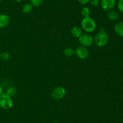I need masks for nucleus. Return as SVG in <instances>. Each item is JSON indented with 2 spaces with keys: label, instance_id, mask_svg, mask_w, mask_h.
<instances>
[{
  "label": "nucleus",
  "instance_id": "nucleus-1",
  "mask_svg": "<svg viewBox=\"0 0 123 123\" xmlns=\"http://www.w3.org/2000/svg\"><path fill=\"white\" fill-rule=\"evenodd\" d=\"M94 42L98 47H103L108 44L109 40V35L105 31H100L95 35Z\"/></svg>",
  "mask_w": 123,
  "mask_h": 123
},
{
  "label": "nucleus",
  "instance_id": "nucleus-2",
  "mask_svg": "<svg viewBox=\"0 0 123 123\" xmlns=\"http://www.w3.org/2000/svg\"><path fill=\"white\" fill-rule=\"evenodd\" d=\"M81 27L85 32H93L96 28V21L90 16L84 18L81 20Z\"/></svg>",
  "mask_w": 123,
  "mask_h": 123
},
{
  "label": "nucleus",
  "instance_id": "nucleus-3",
  "mask_svg": "<svg viewBox=\"0 0 123 123\" xmlns=\"http://www.w3.org/2000/svg\"><path fill=\"white\" fill-rule=\"evenodd\" d=\"M13 105V98L6 93H2L0 95V107L5 110H8Z\"/></svg>",
  "mask_w": 123,
  "mask_h": 123
},
{
  "label": "nucleus",
  "instance_id": "nucleus-4",
  "mask_svg": "<svg viewBox=\"0 0 123 123\" xmlns=\"http://www.w3.org/2000/svg\"><path fill=\"white\" fill-rule=\"evenodd\" d=\"M78 41H79V43H80V46L86 48V47L92 45L94 42V38L91 35L88 33L82 34L78 38Z\"/></svg>",
  "mask_w": 123,
  "mask_h": 123
},
{
  "label": "nucleus",
  "instance_id": "nucleus-5",
  "mask_svg": "<svg viewBox=\"0 0 123 123\" xmlns=\"http://www.w3.org/2000/svg\"><path fill=\"white\" fill-rule=\"evenodd\" d=\"M66 94V90L64 87L57 86L52 90L51 96L54 100H60L64 97Z\"/></svg>",
  "mask_w": 123,
  "mask_h": 123
},
{
  "label": "nucleus",
  "instance_id": "nucleus-6",
  "mask_svg": "<svg viewBox=\"0 0 123 123\" xmlns=\"http://www.w3.org/2000/svg\"><path fill=\"white\" fill-rule=\"evenodd\" d=\"M75 54L79 59L84 60L86 59L89 55L88 49L86 47L79 46L75 49Z\"/></svg>",
  "mask_w": 123,
  "mask_h": 123
},
{
  "label": "nucleus",
  "instance_id": "nucleus-7",
  "mask_svg": "<svg viewBox=\"0 0 123 123\" xmlns=\"http://www.w3.org/2000/svg\"><path fill=\"white\" fill-rule=\"evenodd\" d=\"M116 0H101L100 4L103 10L108 12L114 8Z\"/></svg>",
  "mask_w": 123,
  "mask_h": 123
},
{
  "label": "nucleus",
  "instance_id": "nucleus-8",
  "mask_svg": "<svg viewBox=\"0 0 123 123\" xmlns=\"http://www.w3.org/2000/svg\"><path fill=\"white\" fill-rule=\"evenodd\" d=\"M10 20V17L7 14H0V28H4L8 26Z\"/></svg>",
  "mask_w": 123,
  "mask_h": 123
},
{
  "label": "nucleus",
  "instance_id": "nucleus-9",
  "mask_svg": "<svg viewBox=\"0 0 123 123\" xmlns=\"http://www.w3.org/2000/svg\"><path fill=\"white\" fill-rule=\"evenodd\" d=\"M114 31L118 36L123 37V21L118 22L115 24Z\"/></svg>",
  "mask_w": 123,
  "mask_h": 123
},
{
  "label": "nucleus",
  "instance_id": "nucleus-10",
  "mask_svg": "<svg viewBox=\"0 0 123 123\" xmlns=\"http://www.w3.org/2000/svg\"><path fill=\"white\" fill-rule=\"evenodd\" d=\"M71 34L73 37L79 38L82 34V30L79 26H73L71 29Z\"/></svg>",
  "mask_w": 123,
  "mask_h": 123
},
{
  "label": "nucleus",
  "instance_id": "nucleus-11",
  "mask_svg": "<svg viewBox=\"0 0 123 123\" xmlns=\"http://www.w3.org/2000/svg\"><path fill=\"white\" fill-rule=\"evenodd\" d=\"M107 17L109 20L112 21H116L118 19L119 14L116 11H114L111 10L108 11L107 13Z\"/></svg>",
  "mask_w": 123,
  "mask_h": 123
},
{
  "label": "nucleus",
  "instance_id": "nucleus-12",
  "mask_svg": "<svg viewBox=\"0 0 123 123\" xmlns=\"http://www.w3.org/2000/svg\"><path fill=\"white\" fill-rule=\"evenodd\" d=\"M32 9H33L32 5L31 3L27 2V3H25L23 6L22 9V12L24 13H25V14H29V13H30L32 12Z\"/></svg>",
  "mask_w": 123,
  "mask_h": 123
},
{
  "label": "nucleus",
  "instance_id": "nucleus-13",
  "mask_svg": "<svg viewBox=\"0 0 123 123\" xmlns=\"http://www.w3.org/2000/svg\"><path fill=\"white\" fill-rule=\"evenodd\" d=\"M63 54L65 56L71 57L73 56L75 54V50L72 48L68 47V48H66V49H64L63 51Z\"/></svg>",
  "mask_w": 123,
  "mask_h": 123
},
{
  "label": "nucleus",
  "instance_id": "nucleus-14",
  "mask_svg": "<svg viewBox=\"0 0 123 123\" xmlns=\"http://www.w3.org/2000/svg\"><path fill=\"white\" fill-rule=\"evenodd\" d=\"M80 13H81L82 16L84 18H86V17L90 16V13H91V11L90 9L88 7H84L82 8L81 10H80Z\"/></svg>",
  "mask_w": 123,
  "mask_h": 123
},
{
  "label": "nucleus",
  "instance_id": "nucleus-15",
  "mask_svg": "<svg viewBox=\"0 0 123 123\" xmlns=\"http://www.w3.org/2000/svg\"><path fill=\"white\" fill-rule=\"evenodd\" d=\"M6 94L13 97L17 94V89L14 87H8L6 90Z\"/></svg>",
  "mask_w": 123,
  "mask_h": 123
},
{
  "label": "nucleus",
  "instance_id": "nucleus-16",
  "mask_svg": "<svg viewBox=\"0 0 123 123\" xmlns=\"http://www.w3.org/2000/svg\"><path fill=\"white\" fill-rule=\"evenodd\" d=\"M44 0H30V3L33 7H39L43 4Z\"/></svg>",
  "mask_w": 123,
  "mask_h": 123
},
{
  "label": "nucleus",
  "instance_id": "nucleus-17",
  "mask_svg": "<svg viewBox=\"0 0 123 123\" xmlns=\"http://www.w3.org/2000/svg\"><path fill=\"white\" fill-rule=\"evenodd\" d=\"M10 59V54L7 52H3L1 53L0 55V59L3 61H7Z\"/></svg>",
  "mask_w": 123,
  "mask_h": 123
},
{
  "label": "nucleus",
  "instance_id": "nucleus-18",
  "mask_svg": "<svg viewBox=\"0 0 123 123\" xmlns=\"http://www.w3.org/2000/svg\"><path fill=\"white\" fill-rule=\"evenodd\" d=\"M90 2L93 7H98L100 3V0H90Z\"/></svg>",
  "mask_w": 123,
  "mask_h": 123
},
{
  "label": "nucleus",
  "instance_id": "nucleus-19",
  "mask_svg": "<svg viewBox=\"0 0 123 123\" xmlns=\"http://www.w3.org/2000/svg\"><path fill=\"white\" fill-rule=\"evenodd\" d=\"M118 8L120 12L123 13V0H119L118 2Z\"/></svg>",
  "mask_w": 123,
  "mask_h": 123
},
{
  "label": "nucleus",
  "instance_id": "nucleus-20",
  "mask_svg": "<svg viewBox=\"0 0 123 123\" xmlns=\"http://www.w3.org/2000/svg\"><path fill=\"white\" fill-rule=\"evenodd\" d=\"M90 0H78V2L82 5H86L90 2Z\"/></svg>",
  "mask_w": 123,
  "mask_h": 123
},
{
  "label": "nucleus",
  "instance_id": "nucleus-21",
  "mask_svg": "<svg viewBox=\"0 0 123 123\" xmlns=\"http://www.w3.org/2000/svg\"><path fill=\"white\" fill-rule=\"evenodd\" d=\"M3 93V89H2V87L0 85V95Z\"/></svg>",
  "mask_w": 123,
  "mask_h": 123
},
{
  "label": "nucleus",
  "instance_id": "nucleus-22",
  "mask_svg": "<svg viewBox=\"0 0 123 123\" xmlns=\"http://www.w3.org/2000/svg\"><path fill=\"white\" fill-rule=\"evenodd\" d=\"M16 2H20L23 1V0H14Z\"/></svg>",
  "mask_w": 123,
  "mask_h": 123
},
{
  "label": "nucleus",
  "instance_id": "nucleus-23",
  "mask_svg": "<svg viewBox=\"0 0 123 123\" xmlns=\"http://www.w3.org/2000/svg\"><path fill=\"white\" fill-rule=\"evenodd\" d=\"M122 65H123V62H122Z\"/></svg>",
  "mask_w": 123,
  "mask_h": 123
},
{
  "label": "nucleus",
  "instance_id": "nucleus-24",
  "mask_svg": "<svg viewBox=\"0 0 123 123\" xmlns=\"http://www.w3.org/2000/svg\"><path fill=\"white\" fill-rule=\"evenodd\" d=\"M1 2V0H0V2Z\"/></svg>",
  "mask_w": 123,
  "mask_h": 123
},
{
  "label": "nucleus",
  "instance_id": "nucleus-25",
  "mask_svg": "<svg viewBox=\"0 0 123 123\" xmlns=\"http://www.w3.org/2000/svg\"><path fill=\"white\" fill-rule=\"evenodd\" d=\"M0 55H1V53H0Z\"/></svg>",
  "mask_w": 123,
  "mask_h": 123
}]
</instances>
